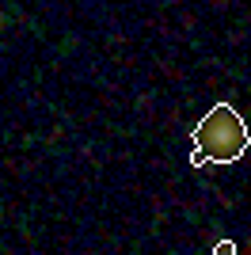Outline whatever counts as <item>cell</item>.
<instances>
[{"label":"cell","instance_id":"6da1fadb","mask_svg":"<svg viewBox=\"0 0 251 255\" xmlns=\"http://www.w3.org/2000/svg\"><path fill=\"white\" fill-rule=\"evenodd\" d=\"M194 149H190V168L202 164H236L248 152L251 137H248V122L240 118V111L229 103L209 107L202 122L194 126Z\"/></svg>","mask_w":251,"mask_h":255},{"label":"cell","instance_id":"7a4b0ae2","mask_svg":"<svg viewBox=\"0 0 251 255\" xmlns=\"http://www.w3.org/2000/svg\"><path fill=\"white\" fill-rule=\"evenodd\" d=\"M213 255H236V244H232V240H217Z\"/></svg>","mask_w":251,"mask_h":255}]
</instances>
